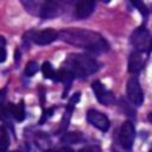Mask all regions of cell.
Masks as SVG:
<instances>
[{"instance_id":"30bf717a","label":"cell","mask_w":152,"mask_h":152,"mask_svg":"<svg viewBox=\"0 0 152 152\" xmlns=\"http://www.w3.org/2000/svg\"><path fill=\"white\" fill-rule=\"evenodd\" d=\"M80 93H76L69 101L65 110H64V114L62 116V120H61V126H59V132L61 133H65L68 126H69V122H70V119H71V114H72V110H74V106L77 103V101L80 100Z\"/></svg>"},{"instance_id":"e0dca14e","label":"cell","mask_w":152,"mask_h":152,"mask_svg":"<svg viewBox=\"0 0 152 152\" xmlns=\"http://www.w3.org/2000/svg\"><path fill=\"white\" fill-rule=\"evenodd\" d=\"M10 145V138L5 126H1V134H0V152H6Z\"/></svg>"},{"instance_id":"277c9868","label":"cell","mask_w":152,"mask_h":152,"mask_svg":"<svg viewBox=\"0 0 152 152\" xmlns=\"http://www.w3.org/2000/svg\"><path fill=\"white\" fill-rule=\"evenodd\" d=\"M127 96L131 100V102L135 106H141L144 102V94L140 87V83L137 77H131L127 81Z\"/></svg>"},{"instance_id":"3957f363","label":"cell","mask_w":152,"mask_h":152,"mask_svg":"<svg viewBox=\"0 0 152 152\" xmlns=\"http://www.w3.org/2000/svg\"><path fill=\"white\" fill-rule=\"evenodd\" d=\"M134 137H135L134 125L131 121H125L121 125V128L119 132V140H120L121 146L125 150L131 151L133 142H134Z\"/></svg>"},{"instance_id":"7c38bea8","label":"cell","mask_w":152,"mask_h":152,"mask_svg":"<svg viewBox=\"0 0 152 152\" xmlns=\"http://www.w3.org/2000/svg\"><path fill=\"white\" fill-rule=\"evenodd\" d=\"M142 65H144V61H142L141 52L140 51H133L128 58V71L131 74H137L141 70Z\"/></svg>"},{"instance_id":"cb8c5ba5","label":"cell","mask_w":152,"mask_h":152,"mask_svg":"<svg viewBox=\"0 0 152 152\" xmlns=\"http://www.w3.org/2000/svg\"><path fill=\"white\" fill-rule=\"evenodd\" d=\"M147 48H148V53H150V52L152 51V39L150 40V43H148V46H147Z\"/></svg>"},{"instance_id":"6da1fadb","label":"cell","mask_w":152,"mask_h":152,"mask_svg":"<svg viewBox=\"0 0 152 152\" xmlns=\"http://www.w3.org/2000/svg\"><path fill=\"white\" fill-rule=\"evenodd\" d=\"M59 38L68 44L94 53H103L109 50V44L107 40L100 33L90 30L65 28L59 32Z\"/></svg>"},{"instance_id":"603a6c76","label":"cell","mask_w":152,"mask_h":152,"mask_svg":"<svg viewBox=\"0 0 152 152\" xmlns=\"http://www.w3.org/2000/svg\"><path fill=\"white\" fill-rule=\"evenodd\" d=\"M18 59H20V52L19 50H15V63H18Z\"/></svg>"},{"instance_id":"4fadbf2b","label":"cell","mask_w":152,"mask_h":152,"mask_svg":"<svg viewBox=\"0 0 152 152\" xmlns=\"http://www.w3.org/2000/svg\"><path fill=\"white\" fill-rule=\"evenodd\" d=\"M8 113L17 120V121H23L25 118V106L24 101H20L19 103H10L8 104Z\"/></svg>"},{"instance_id":"ffe728a7","label":"cell","mask_w":152,"mask_h":152,"mask_svg":"<svg viewBox=\"0 0 152 152\" xmlns=\"http://www.w3.org/2000/svg\"><path fill=\"white\" fill-rule=\"evenodd\" d=\"M52 113H53V109H52V108H49L48 110H44V112H43V116H42V119H40L39 124H40V125H42V124H44V121H45L46 119H49V118L52 115Z\"/></svg>"},{"instance_id":"5b68a950","label":"cell","mask_w":152,"mask_h":152,"mask_svg":"<svg viewBox=\"0 0 152 152\" xmlns=\"http://www.w3.org/2000/svg\"><path fill=\"white\" fill-rule=\"evenodd\" d=\"M150 42V33L144 27H138L132 34H131V44L135 48V51H142L147 48V44Z\"/></svg>"},{"instance_id":"7402d4cb","label":"cell","mask_w":152,"mask_h":152,"mask_svg":"<svg viewBox=\"0 0 152 152\" xmlns=\"http://www.w3.org/2000/svg\"><path fill=\"white\" fill-rule=\"evenodd\" d=\"M56 152H74L70 147H68V146H63V147H61L59 150H57Z\"/></svg>"},{"instance_id":"2e32d148","label":"cell","mask_w":152,"mask_h":152,"mask_svg":"<svg viewBox=\"0 0 152 152\" xmlns=\"http://www.w3.org/2000/svg\"><path fill=\"white\" fill-rule=\"evenodd\" d=\"M83 140V137L81 133L78 132H71V133H66L63 135L62 138V141L63 142H70V144H77V142H81Z\"/></svg>"},{"instance_id":"7a4b0ae2","label":"cell","mask_w":152,"mask_h":152,"mask_svg":"<svg viewBox=\"0 0 152 152\" xmlns=\"http://www.w3.org/2000/svg\"><path fill=\"white\" fill-rule=\"evenodd\" d=\"M63 69L69 71L74 78H84L95 74L99 69V64L93 57L88 55L71 53L65 58Z\"/></svg>"},{"instance_id":"9c48e42d","label":"cell","mask_w":152,"mask_h":152,"mask_svg":"<svg viewBox=\"0 0 152 152\" xmlns=\"http://www.w3.org/2000/svg\"><path fill=\"white\" fill-rule=\"evenodd\" d=\"M62 12V6L59 2L55 1H46L39 8V17L44 19H50L59 15Z\"/></svg>"},{"instance_id":"52a82bcc","label":"cell","mask_w":152,"mask_h":152,"mask_svg":"<svg viewBox=\"0 0 152 152\" xmlns=\"http://www.w3.org/2000/svg\"><path fill=\"white\" fill-rule=\"evenodd\" d=\"M91 89H93V91H94L99 102H101L103 104H110L114 101V97H113L112 93L100 81H94L91 83Z\"/></svg>"},{"instance_id":"9a60e30c","label":"cell","mask_w":152,"mask_h":152,"mask_svg":"<svg viewBox=\"0 0 152 152\" xmlns=\"http://www.w3.org/2000/svg\"><path fill=\"white\" fill-rule=\"evenodd\" d=\"M42 71L45 78L52 80V81H58V74L57 71L53 69V66L51 65L50 62H44L42 65Z\"/></svg>"},{"instance_id":"8992f818","label":"cell","mask_w":152,"mask_h":152,"mask_svg":"<svg viewBox=\"0 0 152 152\" xmlns=\"http://www.w3.org/2000/svg\"><path fill=\"white\" fill-rule=\"evenodd\" d=\"M87 120H88L94 127L99 128V129L102 131V132H107V131L109 129L110 122H109L108 118H107L103 113H101V112H99V110H96V109H90V110H88V113H87Z\"/></svg>"},{"instance_id":"5bb4252c","label":"cell","mask_w":152,"mask_h":152,"mask_svg":"<svg viewBox=\"0 0 152 152\" xmlns=\"http://www.w3.org/2000/svg\"><path fill=\"white\" fill-rule=\"evenodd\" d=\"M57 74H58V81L64 84L63 97H65V95H66V93L69 91V88H70V86H71V82H72V80H74V76H72L69 71H66L65 69H63V68L59 69V70L57 71Z\"/></svg>"},{"instance_id":"484cf974","label":"cell","mask_w":152,"mask_h":152,"mask_svg":"<svg viewBox=\"0 0 152 152\" xmlns=\"http://www.w3.org/2000/svg\"><path fill=\"white\" fill-rule=\"evenodd\" d=\"M13 152H18V151H13Z\"/></svg>"},{"instance_id":"ba28073f","label":"cell","mask_w":152,"mask_h":152,"mask_svg":"<svg viewBox=\"0 0 152 152\" xmlns=\"http://www.w3.org/2000/svg\"><path fill=\"white\" fill-rule=\"evenodd\" d=\"M59 37V32L52 30V28H46L43 31H38L32 36V40L37 45H48L56 40Z\"/></svg>"},{"instance_id":"4316f807","label":"cell","mask_w":152,"mask_h":152,"mask_svg":"<svg viewBox=\"0 0 152 152\" xmlns=\"http://www.w3.org/2000/svg\"><path fill=\"white\" fill-rule=\"evenodd\" d=\"M150 152H152V150H150Z\"/></svg>"},{"instance_id":"d6986e66","label":"cell","mask_w":152,"mask_h":152,"mask_svg":"<svg viewBox=\"0 0 152 152\" xmlns=\"http://www.w3.org/2000/svg\"><path fill=\"white\" fill-rule=\"evenodd\" d=\"M133 5L134 6H137L138 8H139V11H140V13L146 18L147 17V13H148V11H147V8H146V6L142 4V2H139V1H134L133 2Z\"/></svg>"},{"instance_id":"8fae6325","label":"cell","mask_w":152,"mask_h":152,"mask_svg":"<svg viewBox=\"0 0 152 152\" xmlns=\"http://www.w3.org/2000/svg\"><path fill=\"white\" fill-rule=\"evenodd\" d=\"M94 8H95V1H87V0L78 1L75 7V15L78 19H84L91 14Z\"/></svg>"},{"instance_id":"d4e9b609","label":"cell","mask_w":152,"mask_h":152,"mask_svg":"<svg viewBox=\"0 0 152 152\" xmlns=\"http://www.w3.org/2000/svg\"><path fill=\"white\" fill-rule=\"evenodd\" d=\"M147 118H148V121L152 124V112L151 113H148V115H147Z\"/></svg>"},{"instance_id":"44dd1931","label":"cell","mask_w":152,"mask_h":152,"mask_svg":"<svg viewBox=\"0 0 152 152\" xmlns=\"http://www.w3.org/2000/svg\"><path fill=\"white\" fill-rule=\"evenodd\" d=\"M1 58H0V62H5L6 59V48H5V38L1 37Z\"/></svg>"},{"instance_id":"ac0fdd59","label":"cell","mask_w":152,"mask_h":152,"mask_svg":"<svg viewBox=\"0 0 152 152\" xmlns=\"http://www.w3.org/2000/svg\"><path fill=\"white\" fill-rule=\"evenodd\" d=\"M38 63L34 62V61H31L26 64V68H25V75L26 76H33L37 71H38Z\"/></svg>"}]
</instances>
